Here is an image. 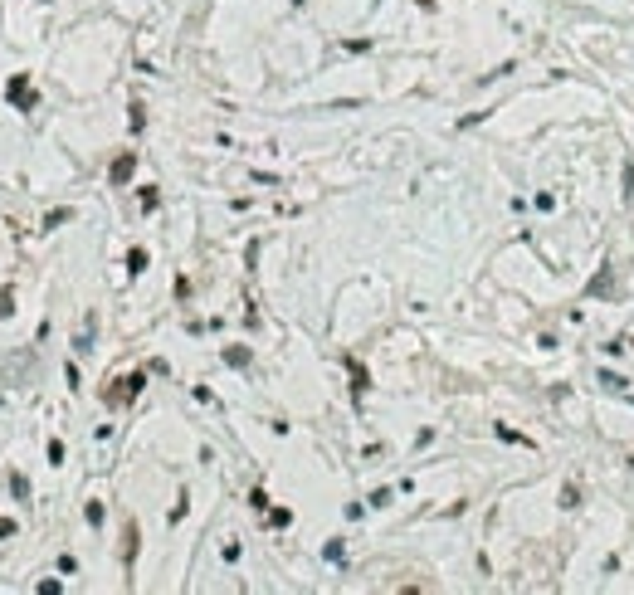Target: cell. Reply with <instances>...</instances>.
<instances>
[{
    "label": "cell",
    "mask_w": 634,
    "mask_h": 595,
    "mask_svg": "<svg viewBox=\"0 0 634 595\" xmlns=\"http://www.w3.org/2000/svg\"><path fill=\"white\" fill-rule=\"evenodd\" d=\"M127 122H132V132H142V127H147V112H142V102H132V112H127Z\"/></svg>",
    "instance_id": "cell-11"
},
{
    "label": "cell",
    "mask_w": 634,
    "mask_h": 595,
    "mask_svg": "<svg viewBox=\"0 0 634 595\" xmlns=\"http://www.w3.org/2000/svg\"><path fill=\"white\" fill-rule=\"evenodd\" d=\"M142 269H147V249H132V254H127V274H132V279H137V274H142Z\"/></svg>",
    "instance_id": "cell-7"
},
{
    "label": "cell",
    "mask_w": 634,
    "mask_h": 595,
    "mask_svg": "<svg viewBox=\"0 0 634 595\" xmlns=\"http://www.w3.org/2000/svg\"><path fill=\"white\" fill-rule=\"evenodd\" d=\"M83 517H88L93 527H103V502H88V507H83Z\"/></svg>",
    "instance_id": "cell-14"
},
{
    "label": "cell",
    "mask_w": 634,
    "mask_h": 595,
    "mask_svg": "<svg viewBox=\"0 0 634 595\" xmlns=\"http://www.w3.org/2000/svg\"><path fill=\"white\" fill-rule=\"evenodd\" d=\"M137 547H142V542H137V522H127V542H122V561H127V566L137 561Z\"/></svg>",
    "instance_id": "cell-6"
},
{
    "label": "cell",
    "mask_w": 634,
    "mask_h": 595,
    "mask_svg": "<svg viewBox=\"0 0 634 595\" xmlns=\"http://www.w3.org/2000/svg\"><path fill=\"white\" fill-rule=\"evenodd\" d=\"M10 493H15V497H29V479H25V474H10Z\"/></svg>",
    "instance_id": "cell-9"
},
{
    "label": "cell",
    "mask_w": 634,
    "mask_h": 595,
    "mask_svg": "<svg viewBox=\"0 0 634 595\" xmlns=\"http://www.w3.org/2000/svg\"><path fill=\"white\" fill-rule=\"evenodd\" d=\"M288 522H293L288 507H274V512H269V527H288Z\"/></svg>",
    "instance_id": "cell-13"
},
{
    "label": "cell",
    "mask_w": 634,
    "mask_h": 595,
    "mask_svg": "<svg viewBox=\"0 0 634 595\" xmlns=\"http://www.w3.org/2000/svg\"><path fill=\"white\" fill-rule=\"evenodd\" d=\"M142 386H147V376H142V371H127V376H117V381L103 391V400L112 405V410H122V405H132V400L142 396Z\"/></svg>",
    "instance_id": "cell-1"
},
{
    "label": "cell",
    "mask_w": 634,
    "mask_h": 595,
    "mask_svg": "<svg viewBox=\"0 0 634 595\" xmlns=\"http://www.w3.org/2000/svg\"><path fill=\"white\" fill-rule=\"evenodd\" d=\"M5 98L15 102V112H34V107H39V93H34L29 74H15V79L5 83Z\"/></svg>",
    "instance_id": "cell-2"
},
{
    "label": "cell",
    "mask_w": 634,
    "mask_h": 595,
    "mask_svg": "<svg viewBox=\"0 0 634 595\" xmlns=\"http://www.w3.org/2000/svg\"><path fill=\"white\" fill-rule=\"evenodd\" d=\"M0 317H15V288H0Z\"/></svg>",
    "instance_id": "cell-10"
},
{
    "label": "cell",
    "mask_w": 634,
    "mask_h": 595,
    "mask_svg": "<svg viewBox=\"0 0 634 595\" xmlns=\"http://www.w3.org/2000/svg\"><path fill=\"white\" fill-rule=\"evenodd\" d=\"M600 386H605V391H625V376H615V371H600Z\"/></svg>",
    "instance_id": "cell-12"
},
{
    "label": "cell",
    "mask_w": 634,
    "mask_h": 595,
    "mask_svg": "<svg viewBox=\"0 0 634 595\" xmlns=\"http://www.w3.org/2000/svg\"><path fill=\"white\" fill-rule=\"evenodd\" d=\"M620 191H625V200L634 196V161H625V186H620Z\"/></svg>",
    "instance_id": "cell-16"
},
{
    "label": "cell",
    "mask_w": 634,
    "mask_h": 595,
    "mask_svg": "<svg viewBox=\"0 0 634 595\" xmlns=\"http://www.w3.org/2000/svg\"><path fill=\"white\" fill-rule=\"evenodd\" d=\"M132 171H137V152H122V156L107 166V181H112V186H127V181H132Z\"/></svg>",
    "instance_id": "cell-3"
},
{
    "label": "cell",
    "mask_w": 634,
    "mask_h": 595,
    "mask_svg": "<svg viewBox=\"0 0 634 595\" xmlns=\"http://www.w3.org/2000/svg\"><path fill=\"white\" fill-rule=\"evenodd\" d=\"M346 371H351V396H356V405H361V396H366V386H371V376H366V366H361L356 356H346Z\"/></svg>",
    "instance_id": "cell-4"
},
{
    "label": "cell",
    "mask_w": 634,
    "mask_h": 595,
    "mask_svg": "<svg viewBox=\"0 0 634 595\" xmlns=\"http://www.w3.org/2000/svg\"><path fill=\"white\" fill-rule=\"evenodd\" d=\"M224 366H234V371H249V366H254L249 347H224Z\"/></svg>",
    "instance_id": "cell-5"
},
{
    "label": "cell",
    "mask_w": 634,
    "mask_h": 595,
    "mask_svg": "<svg viewBox=\"0 0 634 595\" xmlns=\"http://www.w3.org/2000/svg\"><path fill=\"white\" fill-rule=\"evenodd\" d=\"M5 537H20V527H15L10 517H0V542H5Z\"/></svg>",
    "instance_id": "cell-17"
},
{
    "label": "cell",
    "mask_w": 634,
    "mask_h": 595,
    "mask_svg": "<svg viewBox=\"0 0 634 595\" xmlns=\"http://www.w3.org/2000/svg\"><path fill=\"white\" fill-rule=\"evenodd\" d=\"M156 200H161V191H156V186H147V191H142V210H156Z\"/></svg>",
    "instance_id": "cell-15"
},
{
    "label": "cell",
    "mask_w": 634,
    "mask_h": 595,
    "mask_svg": "<svg viewBox=\"0 0 634 595\" xmlns=\"http://www.w3.org/2000/svg\"><path fill=\"white\" fill-rule=\"evenodd\" d=\"M44 5H49V0H44Z\"/></svg>",
    "instance_id": "cell-19"
},
{
    "label": "cell",
    "mask_w": 634,
    "mask_h": 595,
    "mask_svg": "<svg viewBox=\"0 0 634 595\" xmlns=\"http://www.w3.org/2000/svg\"><path fill=\"white\" fill-rule=\"evenodd\" d=\"M293 5H308V0H293Z\"/></svg>",
    "instance_id": "cell-18"
},
{
    "label": "cell",
    "mask_w": 634,
    "mask_h": 595,
    "mask_svg": "<svg viewBox=\"0 0 634 595\" xmlns=\"http://www.w3.org/2000/svg\"><path fill=\"white\" fill-rule=\"evenodd\" d=\"M69 220H74V210H49V215H44V229H54V225H69Z\"/></svg>",
    "instance_id": "cell-8"
}]
</instances>
